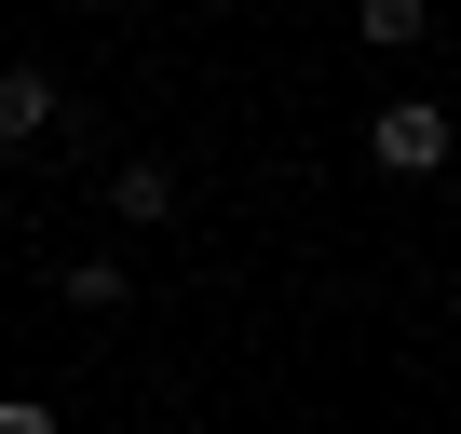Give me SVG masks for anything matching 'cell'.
Returning <instances> with one entry per match:
<instances>
[{"label": "cell", "instance_id": "cell-6", "mask_svg": "<svg viewBox=\"0 0 461 434\" xmlns=\"http://www.w3.org/2000/svg\"><path fill=\"white\" fill-rule=\"evenodd\" d=\"M0 434H68V420H55L41 393H0Z\"/></svg>", "mask_w": 461, "mask_h": 434}, {"label": "cell", "instance_id": "cell-3", "mask_svg": "<svg viewBox=\"0 0 461 434\" xmlns=\"http://www.w3.org/2000/svg\"><path fill=\"white\" fill-rule=\"evenodd\" d=\"M434 28V0H353V41H380V55H407Z\"/></svg>", "mask_w": 461, "mask_h": 434}, {"label": "cell", "instance_id": "cell-4", "mask_svg": "<svg viewBox=\"0 0 461 434\" xmlns=\"http://www.w3.org/2000/svg\"><path fill=\"white\" fill-rule=\"evenodd\" d=\"M109 217H136V231L176 217V176H163V163H122V176H109Z\"/></svg>", "mask_w": 461, "mask_h": 434}, {"label": "cell", "instance_id": "cell-5", "mask_svg": "<svg viewBox=\"0 0 461 434\" xmlns=\"http://www.w3.org/2000/svg\"><path fill=\"white\" fill-rule=\"evenodd\" d=\"M68 299L82 312H122V258H68Z\"/></svg>", "mask_w": 461, "mask_h": 434}, {"label": "cell", "instance_id": "cell-1", "mask_svg": "<svg viewBox=\"0 0 461 434\" xmlns=\"http://www.w3.org/2000/svg\"><path fill=\"white\" fill-rule=\"evenodd\" d=\"M447 149H461V109H420V95L366 109V163L380 176H447Z\"/></svg>", "mask_w": 461, "mask_h": 434}, {"label": "cell", "instance_id": "cell-2", "mask_svg": "<svg viewBox=\"0 0 461 434\" xmlns=\"http://www.w3.org/2000/svg\"><path fill=\"white\" fill-rule=\"evenodd\" d=\"M55 122H68V95H55L41 68H0V149H41Z\"/></svg>", "mask_w": 461, "mask_h": 434}]
</instances>
